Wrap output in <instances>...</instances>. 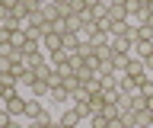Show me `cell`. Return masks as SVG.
Returning a JSON list of instances; mask_svg holds the SVG:
<instances>
[{
    "label": "cell",
    "mask_w": 153,
    "mask_h": 128,
    "mask_svg": "<svg viewBox=\"0 0 153 128\" xmlns=\"http://www.w3.org/2000/svg\"><path fill=\"white\" fill-rule=\"evenodd\" d=\"M26 122H42V125H48V122H54L51 118V112L45 109V103L42 99H26Z\"/></svg>",
    "instance_id": "cell-1"
},
{
    "label": "cell",
    "mask_w": 153,
    "mask_h": 128,
    "mask_svg": "<svg viewBox=\"0 0 153 128\" xmlns=\"http://www.w3.org/2000/svg\"><path fill=\"white\" fill-rule=\"evenodd\" d=\"M3 109H7L13 118H26V96H22V93H16L13 99H3Z\"/></svg>",
    "instance_id": "cell-2"
},
{
    "label": "cell",
    "mask_w": 153,
    "mask_h": 128,
    "mask_svg": "<svg viewBox=\"0 0 153 128\" xmlns=\"http://www.w3.org/2000/svg\"><path fill=\"white\" fill-rule=\"evenodd\" d=\"M19 58H22V67H26V70H38V67L48 61L45 51H32V55H19Z\"/></svg>",
    "instance_id": "cell-3"
},
{
    "label": "cell",
    "mask_w": 153,
    "mask_h": 128,
    "mask_svg": "<svg viewBox=\"0 0 153 128\" xmlns=\"http://www.w3.org/2000/svg\"><path fill=\"white\" fill-rule=\"evenodd\" d=\"M57 122H61L64 128H80V122H83V115H80V112H76L74 106H67V109H64V115L57 118Z\"/></svg>",
    "instance_id": "cell-4"
},
{
    "label": "cell",
    "mask_w": 153,
    "mask_h": 128,
    "mask_svg": "<svg viewBox=\"0 0 153 128\" xmlns=\"http://www.w3.org/2000/svg\"><path fill=\"white\" fill-rule=\"evenodd\" d=\"M115 90H118L121 96H131V93H137L140 87H137V83H134L128 74H118V83H115Z\"/></svg>",
    "instance_id": "cell-5"
},
{
    "label": "cell",
    "mask_w": 153,
    "mask_h": 128,
    "mask_svg": "<svg viewBox=\"0 0 153 128\" xmlns=\"http://www.w3.org/2000/svg\"><path fill=\"white\" fill-rule=\"evenodd\" d=\"M131 55H134V58H140V61H147L153 55V42H140V39H137V42H134V48H131Z\"/></svg>",
    "instance_id": "cell-6"
},
{
    "label": "cell",
    "mask_w": 153,
    "mask_h": 128,
    "mask_svg": "<svg viewBox=\"0 0 153 128\" xmlns=\"http://www.w3.org/2000/svg\"><path fill=\"white\" fill-rule=\"evenodd\" d=\"M48 64H51V67H67V64H70V51H64V48H61V51H51V58H48Z\"/></svg>",
    "instance_id": "cell-7"
},
{
    "label": "cell",
    "mask_w": 153,
    "mask_h": 128,
    "mask_svg": "<svg viewBox=\"0 0 153 128\" xmlns=\"http://www.w3.org/2000/svg\"><path fill=\"white\" fill-rule=\"evenodd\" d=\"M64 48V42H61V35H54V32H48L45 39H42V51H61Z\"/></svg>",
    "instance_id": "cell-8"
},
{
    "label": "cell",
    "mask_w": 153,
    "mask_h": 128,
    "mask_svg": "<svg viewBox=\"0 0 153 128\" xmlns=\"http://www.w3.org/2000/svg\"><path fill=\"white\" fill-rule=\"evenodd\" d=\"M118 55H131V48H134V42H128L124 35H112V42H108Z\"/></svg>",
    "instance_id": "cell-9"
},
{
    "label": "cell",
    "mask_w": 153,
    "mask_h": 128,
    "mask_svg": "<svg viewBox=\"0 0 153 128\" xmlns=\"http://www.w3.org/2000/svg\"><path fill=\"white\" fill-rule=\"evenodd\" d=\"M105 19L112 22H128V10H124V7H112V3H108V13H105Z\"/></svg>",
    "instance_id": "cell-10"
},
{
    "label": "cell",
    "mask_w": 153,
    "mask_h": 128,
    "mask_svg": "<svg viewBox=\"0 0 153 128\" xmlns=\"http://www.w3.org/2000/svg\"><path fill=\"white\" fill-rule=\"evenodd\" d=\"M76 58L83 61V64H86L89 58H96V48H93V42H89V39H83V42H80V48H76Z\"/></svg>",
    "instance_id": "cell-11"
},
{
    "label": "cell",
    "mask_w": 153,
    "mask_h": 128,
    "mask_svg": "<svg viewBox=\"0 0 153 128\" xmlns=\"http://www.w3.org/2000/svg\"><path fill=\"white\" fill-rule=\"evenodd\" d=\"M42 16H45L48 22L61 19V7H57V3H42Z\"/></svg>",
    "instance_id": "cell-12"
},
{
    "label": "cell",
    "mask_w": 153,
    "mask_h": 128,
    "mask_svg": "<svg viewBox=\"0 0 153 128\" xmlns=\"http://www.w3.org/2000/svg\"><path fill=\"white\" fill-rule=\"evenodd\" d=\"M29 93H32L35 99H42V96H48V93H51V87H48L45 80H38V77H35V83L29 87Z\"/></svg>",
    "instance_id": "cell-13"
},
{
    "label": "cell",
    "mask_w": 153,
    "mask_h": 128,
    "mask_svg": "<svg viewBox=\"0 0 153 128\" xmlns=\"http://www.w3.org/2000/svg\"><path fill=\"white\" fill-rule=\"evenodd\" d=\"M143 109H147V96H143L140 90L131 93V112H143Z\"/></svg>",
    "instance_id": "cell-14"
},
{
    "label": "cell",
    "mask_w": 153,
    "mask_h": 128,
    "mask_svg": "<svg viewBox=\"0 0 153 128\" xmlns=\"http://www.w3.org/2000/svg\"><path fill=\"white\" fill-rule=\"evenodd\" d=\"M112 74H118L112 61H99V67H96V77H112Z\"/></svg>",
    "instance_id": "cell-15"
},
{
    "label": "cell",
    "mask_w": 153,
    "mask_h": 128,
    "mask_svg": "<svg viewBox=\"0 0 153 128\" xmlns=\"http://www.w3.org/2000/svg\"><path fill=\"white\" fill-rule=\"evenodd\" d=\"M48 96H51V103H70V93H67L64 87H54Z\"/></svg>",
    "instance_id": "cell-16"
},
{
    "label": "cell",
    "mask_w": 153,
    "mask_h": 128,
    "mask_svg": "<svg viewBox=\"0 0 153 128\" xmlns=\"http://www.w3.org/2000/svg\"><path fill=\"white\" fill-rule=\"evenodd\" d=\"M61 87H64L67 93H70V96H74L76 90H80V80H76V74H67V77H64V83H61Z\"/></svg>",
    "instance_id": "cell-17"
},
{
    "label": "cell",
    "mask_w": 153,
    "mask_h": 128,
    "mask_svg": "<svg viewBox=\"0 0 153 128\" xmlns=\"http://www.w3.org/2000/svg\"><path fill=\"white\" fill-rule=\"evenodd\" d=\"M102 106H105V96L102 93H93V96H89V112L96 115V112H102Z\"/></svg>",
    "instance_id": "cell-18"
},
{
    "label": "cell",
    "mask_w": 153,
    "mask_h": 128,
    "mask_svg": "<svg viewBox=\"0 0 153 128\" xmlns=\"http://www.w3.org/2000/svg\"><path fill=\"white\" fill-rule=\"evenodd\" d=\"M128 61H131V55H115V70H118V74H124V70H128Z\"/></svg>",
    "instance_id": "cell-19"
},
{
    "label": "cell",
    "mask_w": 153,
    "mask_h": 128,
    "mask_svg": "<svg viewBox=\"0 0 153 128\" xmlns=\"http://www.w3.org/2000/svg\"><path fill=\"white\" fill-rule=\"evenodd\" d=\"M96 55H99V61H115V55H118V51H115L112 45H102V48L96 51Z\"/></svg>",
    "instance_id": "cell-20"
},
{
    "label": "cell",
    "mask_w": 153,
    "mask_h": 128,
    "mask_svg": "<svg viewBox=\"0 0 153 128\" xmlns=\"http://www.w3.org/2000/svg\"><path fill=\"white\" fill-rule=\"evenodd\" d=\"M89 128H108V118L102 112H96V115H89Z\"/></svg>",
    "instance_id": "cell-21"
},
{
    "label": "cell",
    "mask_w": 153,
    "mask_h": 128,
    "mask_svg": "<svg viewBox=\"0 0 153 128\" xmlns=\"http://www.w3.org/2000/svg\"><path fill=\"white\" fill-rule=\"evenodd\" d=\"M10 42H13V48H22V45H26V32H22V29H16V32H13V39H10Z\"/></svg>",
    "instance_id": "cell-22"
},
{
    "label": "cell",
    "mask_w": 153,
    "mask_h": 128,
    "mask_svg": "<svg viewBox=\"0 0 153 128\" xmlns=\"http://www.w3.org/2000/svg\"><path fill=\"white\" fill-rule=\"evenodd\" d=\"M10 70H13V58H3L0 55V74H10Z\"/></svg>",
    "instance_id": "cell-23"
},
{
    "label": "cell",
    "mask_w": 153,
    "mask_h": 128,
    "mask_svg": "<svg viewBox=\"0 0 153 128\" xmlns=\"http://www.w3.org/2000/svg\"><path fill=\"white\" fill-rule=\"evenodd\" d=\"M10 39H13V32H10V29H3V26H0V45H7Z\"/></svg>",
    "instance_id": "cell-24"
},
{
    "label": "cell",
    "mask_w": 153,
    "mask_h": 128,
    "mask_svg": "<svg viewBox=\"0 0 153 128\" xmlns=\"http://www.w3.org/2000/svg\"><path fill=\"white\" fill-rule=\"evenodd\" d=\"M108 128H128V125H124L121 118H112V122H108Z\"/></svg>",
    "instance_id": "cell-25"
},
{
    "label": "cell",
    "mask_w": 153,
    "mask_h": 128,
    "mask_svg": "<svg viewBox=\"0 0 153 128\" xmlns=\"http://www.w3.org/2000/svg\"><path fill=\"white\" fill-rule=\"evenodd\" d=\"M7 128H26V125H22L19 118H10V125H7Z\"/></svg>",
    "instance_id": "cell-26"
},
{
    "label": "cell",
    "mask_w": 153,
    "mask_h": 128,
    "mask_svg": "<svg viewBox=\"0 0 153 128\" xmlns=\"http://www.w3.org/2000/svg\"><path fill=\"white\" fill-rule=\"evenodd\" d=\"M143 64H147V74H153V55H150L147 61H143Z\"/></svg>",
    "instance_id": "cell-27"
},
{
    "label": "cell",
    "mask_w": 153,
    "mask_h": 128,
    "mask_svg": "<svg viewBox=\"0 0 153 128\" xmlns=\"http://www.w3.org/2000/svg\"><path fill=\"white\" fill-rule=\"evenodd\" d=\"M140 26H150V29H153V13H150V16H147V19L140 22Z\"/></svg>",
    "instance_id": "cell-28"
},
{
    "label": "cell",
    "mask_w": 153,
    "mask_h": 128,
    "mask_svg": "<svg viewBox=\"0 0 153 128\" xmlns=\"http://www.w3.org/2000/svg\"><path fill=\"white\" fill-rule=\"evenodd\" d=\"M26 128H45L42 122H26Z\"/></svg>",
    "instance_id": "cell-29"
},
{
    "label": "cell",
    "mask_w": 153,
    "mask_h": 128,
    "mask_svg": "<svg viewBox=\"0 0 153 128\" xmlns=\"http://www.w3.org/2000/svg\"><path fill=\"white\" fill-rule=\"evenodd\" d=\"M45 128H64V125H61V122H48Z\"/></svg>",
    "instance_id": "cell-30"
},
{
    "label": "cell",
    "mask_w": 153,
    "mask_h": 128,
    "mask_svg": "<svg viewBox=\"0 0 153 128\" xmlns=\"http://www.w3.org/2000/svg\"><path fill=\"white\" fill-rule=\"evenodd\" d=\"M137 3H140V7H147V10H150V3H153V0H137Z\"/></svg>",
    "instance_id": "cell-31"
},
{
    "label": "cell",
    "mask_w": 153,
    "mask_h": 128,
    "mask_svg": "<svg viewBox=\"0 0 153 128\" xmlns=\"http://www.w3.org/2000/svg\"><path fill=\"white\" fill-rule=\"evenodd\" d=\"M147 109H153V96H147Z\"/></svg>",
    "instance_id": "cell-32"
},
{
    "label": "cell",
    "mask_w": 153,
    "mask_h": 128,
    "mask_svg": "<svg viewBox=\"0 0 153 128\" xmlns=\"http://www.w3.org/2000/svg\"><path fill=\"white\" fill-rule=\"evenodd\" d=\"M51 3H57V7H64V3H67V0H51Z\"/></svg>",
    "instance_id": "cell-33"
},
{
    "label": "cell",
    "mask_w": 153,
    "mask_h": 128,
    "mask_svg": "<svg viewBox=\"0 0 153 128\" xmlns=\"http://www.w3.org/2000/svg\"><path fill=\"white\" fill-rule=\"evenodd\" d=\"M147 128H153V109H150V125H147Z\"/></svg>",
    "instance_id": "cell-34"
},
{
    "label": "cell",
    "mask_w": 153,
    "mask_h": 128,
    "mask_svg": "<svg viewBox=\"0 0 153 128\" xmlns=\"http://www.w3.org/2000/svg\"><path fill=\"white\" fill-rule=\"evenodd\" d=\"M0 112H3V103H0Z\"/></svg>",
    "instance_id": "cell-35"
},
{
    "label": "cell",
    "mask_w": 153,
    "mask_h": 128,
    "mask_svg": "<svg viewBox=\"0 0 153 128\" xmlns=\"http://www.w3.org/2000/svg\"><path fill=\"white\" fill-rule=\"evenodd\" d=\"M105 3H112V0H105Z\"/></svg>",
    "instance_id": "cell-36"
},
{
    "label": "cell",
    "mask_w": 153,
    "mask_h": 128,
    "mask_svg": "<svg viewBox=\"0 0 153 128\" xmlns=\"http://www.w3.org/2000/svg\"><path fill=\"white\" fill-rule=\"evenodd\" d=\"M150 80H153V74H150Z\"/></svg>",
    "instance_id": "cell-37"
}]
</instances>
